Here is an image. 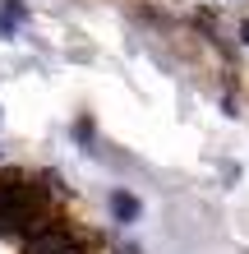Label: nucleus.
I'll list each match as a JSON object with an SVG mask.
<instances>
[{"instance_id":"2","label":"nucleus","mask_w":249,"mask_h":254,"mask_svg":"<svg viewBox=\"0 0 249 254\" xmlns=\"http://www.w3.org/2000/svg\"><path fill=\"white\" fill-rule=\"evenodd\" d=\"M240 37H245V47H249V23H245V28H240Z\"/></svg>"},{"instance_id":"1","label":"nucleus","mask_w":249,"mask_h":254,"mask_svg":"<svg viewBox=\"0 0 249 254\" xmlns=\"http://www.w3.org/2000/svg\"><path fill=\"white\" fill-rule=\"evenodd\" d=\"M111 213H115V222H139V199L125 194V190H115L111 194Z\"/></svg>"}]
</instances>
